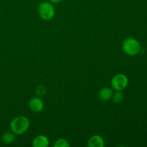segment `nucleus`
Returning <instances> with one entry per match:
<instances>
[{"label": "nucleus", "mask_w": 147, "mask_h": 147, "mask_svg": "<svg viewBox=\"0 0 147 147\" xmlns=\"http://www.w3.org/2000/svg\"><path fill=\"white\" fill-rule=\"evenodd\" d=\"M30 121L25 116H18L11 121L9 124L10 129L16 135H22L28 131Z\"/></svg>", "instance_id": "f257e3e1"}, {"label": "nucleus", "mask_w": 147, "mask_h": 147, "mask_svg": "<svg viewBox=\"0 0 147 147\" xmlns=\"http://www.w3.org/2000/svg\"><path fill=\"white\" fill-rule=\"evenodd\" d=\"M129 84V78L123 73H118L112 78L111 80V86L115 91H123L126 88Z\"/></svg>", "instance_id": "20e7f679"}, {"label": "nucleus", "mask_w": 147, "mask_h": 147, "mask_svg": "<svg viewBox=\"0 0 147 147\" xmlns=\"http://www.w3.org/2000/svg\"><path fill=\"white\" fill-rule=\"evenodd\" d=\"M123 98H124V96H123V93L122 91H116L115 93H113L111 98L112 100L115 103H121Z\"/></svg>", "instance_id": "9d476101"}, {"label": "nucleus", "mask_w": 147, "mask_h": 147, "mask_svg": "<svg viewBox=\"0 0 147 147\" xmlns=\"http://www.w3.org/2000/svg\"><path fill=\"white\" fill-rule=\"evenodd\" d=\"M37 13L42 20L49 21L55 15V9L53 4L50 3V1H42L39 4Z\"/></svg>", "instance_id": "7ed1b4c3"}, {"label": "nucleus", "mask_w": 147, "mask_h": 147, "mask_svg": "<svg viewBox=\"0 0 147 147\" xmlns=\"http://www.w3.org/2000/svg\"><path fill=\"white\" fill-rule=\"evenodd\" d=\"M88 147H104L105 141L100 135H93L88 141L87 144Z\"/></svg>", "instance_id": "0eeeda50"}, {"label": "nucleus", "mask_w": 147, "mask_h": 147, "mask_svg": "<svg viewBox=\"0 0 147 147\" xmlns=\"http://www.w3.org/2000/svg\"><path fill=\"white\" fill-rule=\"evenodd\" d=\"M50 144V140L45 135L40 134L35 136L32 142L33 147H47Z\"/></svg>", "instance_id": "423d86ee"}, {"label": "nucleus", "mask_w": 147, "mask_h": 147, "mask_svg": "<svg viewBox=\"0 0 147 147\" xmlns=\"http://www.w3.org/2000/svg\"><path fill=\"white\" fill-rule=\"evenodd\" d=\"M53 146L54 147H70V144L67 139H64V138H60V139H57V140L55 142L54 144H53Z\"/></svg>", "instance_id": "9b49d317"}, {"label": "nucleus", "mask_w": 147, "mask_h": 147, "mask_svg": "<svg viewBox=\"0 0 147 147\" xmlns=\"http://www.w3.org/2000/svg\"><path fill=\"white\" fill-rule=\"evenodd\" d=\"M16 139V134L13 133L12 131H7L5 132L1 135V141L4 144H11L14 143Z\"/></svg>", "instance_id": "1a4fd4ad"}, {"label": "nucleus", "mask_w": 147, "mask_h": 147, "mask_svg": "<svg viewBox=\"0 0 147 147\" xmlns=\"http://www.w3.org/2000/svg\"><path fill=\"white\" fill-rule=\"evenodd\" d=\"M28 105L30 111L34 113H40L44 109V102L39 96L32 98Z\"/></svg>", "instance_id": "39448f33"}, {"label": "nucleus", "mask_w": 147, "mask_h": 147, "mask_svg": "<svg viewBox=\"0 0 147 147\" xmlns=\"http://www.w3.org/2000/svg\"><path fill=\"white\" fill-rule=\"evenodd\" d=\"M113 94V90L111 88L103 87L99 90L98 97L99 98L103 101H107L111 99Z\"/></svg>", "instance_id": "6e6552de"}, {"label": "nucleus", "mask_w": 147, "mask_h": 147, "mask_svg": "<svg viewBox=\"0 0 147 147\" xmlns=\"http://www.w3.org/2000/svg\"><path fill=\"white\" fill-rule=\"evenodd\" d=\"M62 1H63V0H49V1H50V3H52V4H59V3L61 2Z\"/></svg>", "instance_id": "ddd939ff"}, {"label": "nucleus", "mask_w": 147, "mask_h": 147, "mask_svg": "<svg viewBox=\"0 0 147 147\" xmlns=\"http://www.w3.org/2000/svg\"><path fill=\"white\" fill-rule=\"evenodd\" d=\"M35 93L37 96H45L47 93V88L43 85H40L36 88Z\"/></svg>", "instance_id": "f8f14e48"}, {"label": "nucleus", "mask_w": 147, "mask_h": 147, "mask_svg": "<svg viewBox=\"0 0 147 147\" xmlns=\"http://www.w3.org/2000/svg\"><path fill=\"white\" fill-rule=\"evenodd\" d=\"M122 50L123 53L129 56H136L142 50L139 40L134 37H128L122 43Z\"/></svg>", "instance_id": "f03ea898"}]
</instances>
